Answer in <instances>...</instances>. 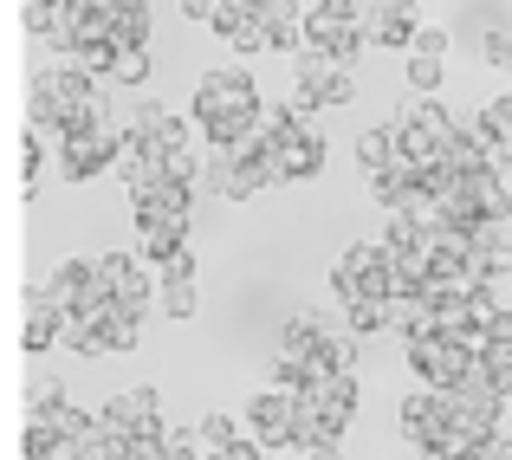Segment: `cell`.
Returning <instances> with one entry per match:
<instances>
[{"instance_id":"obj_1","label":"cell","mask_w":512,"mask_h":460,"mask_svg":"<svg viewBox=\"0 0 512 460\" xmlns=\"http://www.w3.org/2000/svg\"><path fill=\"white\" fill-rule=\"evenodd\" d=\"M325 286L338 292V305H344V299H357V292H370V299H396L389 234H376V240H350V247H344V260L331 266V279H325Z\"/></svg>"},{"instance_id":"obj_2","label":"cell","mask_w":512,"mask_h":460,"mask_svg":"<svg viewBox=\"0 0 512 460\" xmlns=\"http://www.w3.org/2000/svg\"><path fill=\"white\" fill-rule=\"evenodd\" d=\"M240 111H266V98H260V85H253L240 65H208V72L195 78V124L208 130L214 117H240Z\"/></svg>"},{"instance_id":"obj_3","label":"cell","mask_w":512,"mask_h":460,"mask_svg":"<svg viewBox=\"0 0 512 460\" xmlns=\"http://www.w3.org/2000/svg\"><path fill=\"white\" fill-rule=\"evenodd\" d=\"M247 435L260 441L266 454L299 448V389H279V383L253 389L247 396Z\"/></svg>"},{"instance_id":"obj_4","label":"cell","mask_w":512,"mask_h":460,"mask_svg":"<svg viewBox=\"0 0 512 460\" xmlns=\"http://www.w3.org/2000/svg\"><path fill=\"white\" fill-rule=\"evenodd\" d=\"M98 422L111 428V435L124 441H169V422H163V396H156V383H130L124 396H111L98 409Z\"/></svg>"},{"instance_id":"obj_5","label":"cell","mask_w":512,"mask_h":460,"mask_svg":"<svg viewBox=\"0 0 512 460\" xmlns=\"http://www.w3.org/2000/svg\"><path fill=\"white\" fill-rule=\"evenodd\" d=\"M402 357H409V376H422V383L435 389H454L467 370H474V350L454 344V337H402Z\"/></svg>"},{"instance_id":"obj_6","label":"cell","mask_w":512,"mask_h":460,"mask_svg":"<svg viewBox=\"0 0 512 460\" xmlns=\"http://www.w3.org/2000/svg\"><path fill=\"white\" fill-rule=\"evenodd\" d=\"M357 344L363 337H350V331H318L312 337V350H305V370H312V383H325V376H350L357 370Z\"/></svg>"},{"instance_id":"obj_7","label":"cell","mask_w":512,"mask_h":460,"mask_svg":"<svg viewBox=\"0 0 512 460\" xmlns=\"http://www.w3.org/2000/svg\"><path fill=\"white\" fill-rule=\"evenodd\" d=\"M188 247V221L182 214H137V253L150 266H163L169 253H182Z\"/></svg>"},{"instance_id":"obj_8","label":"cell","mask_w":512,"mask_h":460,"mask_svg":"<svg viewBox=\"0 0 512 460\" xmlns=\"http://www.w3.org/2000/svg\"><path fill=\"white\" fill-rule=\"evenodd\" d=\"M130 208H137V214H182V221H195V182H150V188H130Z\"/></svg>"},{"instance_id":"obj_9","label":"cell","mask_w":512,"mask_h":460,"mask_svg":"<svg viewBox=\"0 0 512 460\" xmlns=\"http://www.w3.org/2000/svg\"><path fill=\"white\" fill-rule=\"evenodd\" d=\"M208 33H214V39H227L234 52H247V59H253V52H266V46H273V33H266L260 20H247L240 7H227V0H221V13H214V26H208Z\"/></svg>"},{"instance_id":"obj_10","label":"cell","mask_w":512,"mask_h":460,"mask_svg":"<svg viewBox=\"0 0 512 460\" xmlns=\"http://www.w3.org/2000/svg\"><path fill=\"white\" fill-rule=\"evenodd\" d=\"M396 124H409V130H422V137H435L441 150H448V143L461 137V117H454L448 104H435V98H409V111H402Z\"/></svg>"},{"instance_id":"obj_11","label":"cell","mask_w":512,"mask_h":460,"mask_svg":"<svg viewBox=\"0 0 512 460\" xmlns=\"http://www.w3.org/2000/svg\"><path fill=\"white\" fill-rule=\"evenodd\" d=\"M396 422H402V435H409L415 448H422V435L441 422V389H435V383L409 389V396H402V409H396Z\"/></svg>"},{"instance_id":"obj_12","label":"cell","mask_w":512,"mask_h":460,"mask_svg":"<svg viewBox=\"0 0 512 460\" xmlns=\"http://www.w3.org/2000/svg\"><path fill=\"white\" fill-rule=\"evenodd\" d=\"M402 162V143H396V117L389 124H376V130H363L357 137V169L363 175H383V169H396Z\"/></svg>"},{"instance_id":"obj_13","label":"cell","mask_w":512,"mask_h":460,"mask_svg":"<svg viewBox=\"0 0 512 460\" xmlns=\"http://www.w3.org/2000/svg\"><path fill=\"white\" fill-rule=\"evenodd\" d=\"M467 188H474V208H480V221H506L512 227V182L500 169H480V175H467Z\"/></svg>"},{"instance_id":"obj_14","label":"cell","mask_w":512,"mask_h":460,"mask_svg":"<svg viewBox=\"0 0 512 460\" xmlns=\"http://www.w3.org/2000/svg\"><path fill=\"white\" fill-rule=\"evenodd\" d=\"M344 331L350 337H383V331H396V318H389V299H370V292H357V299H344Z\"/></svg>"},{"instance_id":"obj_15","label":"cell","mask_w":512,"mask_h":460,"mask_svg":"<svg viewBox=\"0 0 512 460\" xmlns=\"http://www.w3.org/2000/svg\"><path fill=\"white\" fill-rule=\"evenodd\" d=\"M312 396L325 402V415L338 428H350V415H357V402H363V383H357V370H350V376H325V383H312Z\"/></svg>"},{"instance_id":"obj_16","label":"cell","mask_w":512,"mask_h":460,"mask_svg":"<svg viewBox=\"0 0 512 460\" xmlns=\"http://www.w3.org/2000/svg\"><path fill=\"white\" fill-rule=\"evenodd\" d=\"M467 240H474V253L493 266V273H512V234H506V221H474V227H467Z\"/></svg>"},{"instance_id":"obj_17","label":"cell","mask_w":512,"mask_h":460,"mask_svg":"<svg viewBox=\"0 0 512 460\" xmlns=\"http://www.w3.org/2000/svg\"><path fill=\"white\" fill-rule=\"evenodd\" d=\"M325 137H318V130H305V137H292L286 143V169H292V182H318V175H325Z\"/></svg>"},{"instance_id":"obj_18","label":"cell","mask_w":512,"mask_h":460,"mask_svg":"<svg viewBox=\"0 0 512 460\" xmlns=\"http://www.w3.org/2000/svg\"><path fill=\"white\" fill-rule=\"evenodd\" d=\"M20 454H26V460H78V441H65L59 428H46V422H26Z\"/></svg>"},{"instance_id":"obj_19","label":"cell","mask_w":512,"mask_h":460,"mask_svg":"<svg viewBox=\"0 0 512 460\" xmlns=\"http://www.w3.org/2000/svg\"><path fill=\"white\" fill-rule=\"evenodd\" d=\"M26 117H33V130H52V137L65 130V104H59V91H52V78H46V72L33 78V98H26Z\"/></svg>"},{"instance_id":"obj_20","label":"cell","mask_w":512,"mask_h":460,"mask_svg":"<svg viewBox=\"0 0 512 460\" xmlns=\"http://www.w3.org/2000/svg\"><path fill=\"white\" fill-rule=\"evenodd\" d=\"M150 7H111V46H156Z\"/></svg>"},{"instance_id":"obj_21","label":"cell","mask_w":512,"mask_h":460,"mask_svg":"<svg viewBox=\"0 0 512 460\" xmlns=\"http://www.w3.org/2000/svg\"><path fill=\"white\" fill-rule=\"evenodd\" d=\"M111 78H117V85H130V91H143L156 78V46H117Z\"/></svg>"},{"instance_id":"obj_22","label":"cell","mask_w":512,"mask_h":460,"mask_svg":"<svg viewBox=\"0 0 512 460\" xmlns=\"http://www.w3.org/2000/svg\"><path fill=\"white\" fill-rule=\"evenodd\" d=\"M130 273H137L130 253H91V292H98V299H117V286H124Z\"/></svg>"},{"instance_id":"obj_23","label":"cell","mask_w":512,"mask_h":460,"mask_svg":"<svg viewBox=\"0 0 512 460\" xmlns=\"http://www.w3.org/2000/svg\"><path fill=\"white\" fill-rule=\"evenodd\" d=\"M26 422H46V428H59L65 441H85L91 428H98V415H85V409H72V402H52V409H39V415H26Z\"/></svg>"},{"instance_id":"obj_24","label":"cell","mask_w":512,"mask_h":460,"mask_svg":"<svg viewBox=\"0 0 512 460\" xmlns=\"http://www.w3.org/2000/svg\"><path fill=\"white\" fill-rule=\"evenodd\" d=\"M376 20H422V0H357V26L370 33Z\"/></svg>"},{"instance_id":"obj_25","label":"cell","mask_w":512,"mask_h":460,"mask_svg":"<svg viewBox=\"0 0 512 460\" xmlns=\"http://www.w3.org/2000/svg\"><path fill=\"white\" fill-rule=\"evenodd\" d=\"M305 39H312V33H305V13H299V0H292V7L273 20V52H292V59H299Z\"/></svg>"},{"instance_id":"obj_26","label":"cell","mask_w":512,"mask_h":460,"mask_svg":"<svg viewBox=\"0 0 512 460\" xmlns=\"http://www.w3.org/2000/svg\"><path fill=\"white\" fill-rule=\"evenodd\" d=\"M363 46H370V33H363V26H357V20H350V26H338V33H331V39H325V52H331V59H338V65H344V72H357V59H363Z\"/></svg>"},{"instance_id":"obj_27","label":"cell","mask_w":512,"mask_h":460,"mask_svg":"<svg viewBox=\"0 0 512 460\" xmlns=\"http://www.w3.org/2000/svg\"><path fill=\"white\" fill-rule=\"evenodd\" d=\"M156 286H163V273H143V266H137V273H130L124 286H117V305L143 318V311H150V299H156Z\"/></svg>"},{"instance_id":"obj_28","label":"cell","mask_w":512,"mask_h":460,"mask_svg":"<svg viewBox=\"0 0 512 460\" xmlns=\"http://www.w3.org/2000/svg\"><path fill=\"white\" fill-rule=\"evenodd\" d=\"M163 311L175 324H188L201 311V292H195V279H163Z\"/></svg>"},{"instance_id":"obj_29","label":"cell","mask_w":512,"mask_h":460,"mask_svg":"<svg viewBox=\"0 0 512 460\" xmlns=\"http://www.w3.org/2000/svg\"><path fill=\"white\" fill-rule=\"evenodd\" d=\"M415 33H422V20H376V26H370V46L415 52Z\"/></svg>"},{"instance_id":"obj_30","label":"cell","mask_w":512,"mask_h":460,"mask_svg":"<svg viewBox=\"0 0 512 460\" xmlns=\"http://www.w3.org/2000/svg\"><path fill=\"white\" fill-rule=\"evenodd\" d=\"M195 435H201V448H208V454H227L240 441V428H234V415H201Z\"/></svg>"},{"instance_id":"obj_31","label":"cell","mask_w":512,"mask_h":460,"mask_svg":"<svg viewBox=\"0 0 512 460\" xmlns=\"http://www.w3.org/2000/svg\"><path fill=\"white\" fill-rule=\"evenodd\" d=\"M409 98H435L441 91V59H422V52H409Z\"/></svg>"},{"instance_id":"obj_32","label":"cell","mask_w":512,"mask_h":460,"mask_svg":"<svg viewBox=\"0 0 512 460\" xmlns=\"http://www.w3.org/2000/svg\"><path fill=\"white\" fill-rule=\"evenodd\" d=\"M52 402H65V383L59 376H33V383H26V415L52 409Z\"/></svg>"},{"instance_id":"obj_33","label":"cell","mask_w":512,"mask_h":460,"mask_svg":"<svg viewBox=\"0 0 512 460\" xmlns=\"http://www.w3.org/2000/svg\"><path fill=\"white\" fill-rule=\"evenodd\" d=\"M480 59L487 65H500V72H512V33H500V26H493V33H480Z\"/></svg>"},{"instance_id":"obj_34","label":"cell","mask_w":512,"mask_h":460,"mask_svg":"<svg viewBox=\"0 0 512 460\" xmlns=\"http://www.w3.org/2000/svg\"><path fill=\"white\" fill-rule=\"evenodd\" d=\"M188 130H201L195 117H169V111H163V124H156V143H163V150H188Z\"/></svg>"},{"instance_id":"obj_35","label":"cell","mask_w":512,"mask_h":460,"mask_svg":"<svg viewBox=\"0 0 512 460\" xmlns=\"http://www.w3.org/2000/svg\"><path fill=\"white\" fill-rule=\"evenodd\" d=\"M227 7H240V13H247V20H260L266 33H273V20H279V13L292 7V0H227Z\"/></svg>"},{"instance_id":"obj_36","label":"cell","mask_w":512,"mask_h":460,"mask_svg":"<svg viewBox=\"0 0 512 460\" xmlns=\"http://www.w3.org/2000/svg\"><path fill=\"white\" fill-rule=\"evenodd\" d=\"M448 46H454L448 26H422V33H415V52H422V59H448Z\"/></svg>"},{"instance_id":"obj_37","label":"cell","mask_w":512,"mask_h":460,"mask_svg":"<svg viewBox=\"0 0 512 460\" xmlns=\"http://www.w3.org/2000/svg\"><path fill=\"white\" fill-rule=\"evenodd\" d=\"M467 460H512V435H474Z\"/></svg>"},{"instance_id":"obj_38","label":"cell","mask_w":512,"mask_h":460,"mask_svg":"<svg viewBox=\"0 0 512 460\" xmlns=\"http://www.w3.org/2000/svg\"><path fill=\"white\" fill-rule=\"evenodd\" d=\"M195 175H201L195 150H169V162H163V182H195Z\"/></svg>"},{"instance_id":"obj_39","label":"cell","mask_w":512,"mask_h":460,"mask_svg":"<svg viewBox=\"0 0 512 460\" xmlns=\"http://www.w3.org/2000/svg\"><path fill=\"white\" fill-rule=\"evenodd\" d=\"M156 273H163V279H195V273H201V260H195V247H182V253H169V260H163V266H156Z\"/></svg>"},{"instance_id":"obj_40","label":"cell","mask_w":512,"mask_h":460,"mask_svg":"<svg viewBox=\"0 0 512 460\" xmlns=\"http://www.w3.org/2000/svg\"><path fill=\"white\" fill-rule=\"evenodd\" d=\"M467 305H474V324H480V331H493V318H500V311H506L500 299H493V286H487V292H474V299H467Z\"/></svg>"},{"instance_id":"obj_41","label":"cell","mask_w":512,"mask_h":460,"mask_svg":"<svg viewBox=\"0 0 512 460\" xmlns=\"http://www.w3.org/2000/svg\"><path fill=\"white\" fill-rule=\"evenodd\" d=\"M175 7H182V20H195V26H214L221 0H175Z\"/></svg>"},{"instance_id":"obj_42","label":"cell","mask_w":512,"mask_h":460,"mask_svg":"<svg viewBox=\"0 0 512 460\" xmlns=\"http://www.w3.org/2000/svg\"><path fill=\"white\" fill-rule=\"evenodd\" d=\"M350 98H357V72H344V78H338V85H331V98H325V111H338V104H350Z\"/></svg>"},{"instance_id":"obj_43","label":"cell","mask_w":512,"mask_h":460,"mask_svg":"<svg viewBox=\"0 0 512 460\" xmlns=\"http://www.w3.org/2000/svg\"><path fill=\"white\" fill-rule=\"evenodd\" d=\"M480 111H487V117H493V124H500V130H506V137H512V91H506V98H493V104H480Z\"/></svg>"},{"instance_id":"obj_44","label":"cell","mask_w":512,"mask_h":460,"mask_svg":"<svg viewBox=\"0 0 512 460\" xmlns=\"http://www.w3.org/2000/svg\"><path fill=\"white\" fill-rule=\"evenodd\" d=\"M299 460H344V454H338V441H305Z\"/></svg>"},{"instance_id":"obj_45","label":"cell","mask_w":512,"mask_h":460,"mask_svg":"<svg viewBox=\"0 0 512 460\" xmlns=\"http://www.w3.org/2000/svg\"><path fill=\"white\" fill-rule=\"evenodd\" d=\"M487 337H500V344H512V311H500V318H493V331Z\"/></svg>"},{"instance_id":"obj_46","label":"cell","mask_w":512,"mask_h":460,"mask_svg":"<svg viewBox=\"0 0 512 460\" xmlns=\"http://www.w3.org/2000/svg\"><path fill=\"white\" fill-rule=\"evenodd\" d=\"M500 396H512V370H506V376H500Z\"/></svg>"}]
</instances>
